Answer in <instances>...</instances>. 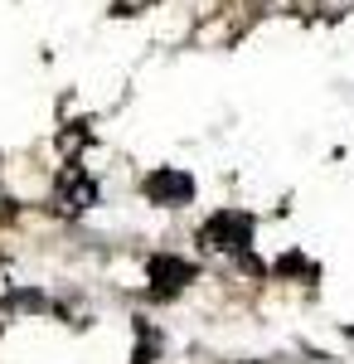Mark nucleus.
I'll return each instance as SVG.
<instances>
[{"label": "nucleus", "instance_id": "f03ea898", "mask_svg": "<svg viewBox=\"0 0 354 364\" xmlns=\"http://www.w3.org/2000/svg\"><path fill=\"white\" fill-rule=\"evenodd\" d=\"M199 238H204L209 248H218V252L247 248V238H252V219H247V214H233V209H223V214H214V219L204 224Z\"/></svg>", "mask_w": 354, "mask_h": 364}, {"label": "nucleus", "instance_id": "20e7f679", "mask_svg": "<svg viewBox=\"0 0 354 364\" xmlns=\"http://www.w3.org/2000/svg\"><path fill=\"white\" fill-rule=\"evenodd\" d=\"M58 199H63V209H87V204L97 199V185H92L87 175H63V190H58Z\"/></svg>", "mask_w": 354, "mask_h": 364}, {"label": "nucleus", "instance_id": "39448f33", "mask_svg": "<svg viewBox=\"0 0 354 364\" xmlns=\"http://www.w3.org/2000/svg\"><path fill=\"white\" fill-rule=\"evenodd\" d=\"M161 350V336H151V326H141V345H136V364H151V355Z\"/></svg>", "mask_w": 354, "mask_h": 364}, {"label": "nucleus", "instance_id": "7ed1b4c3", "mask_svg": "<svg viewBox=\"0 0 354 364\" xmlns=\"http://www.w3.org/2000/svg\"><path fill=\"white\" fill-rule=\"evenodd\" d=\"M190 277H194V267L185 257H170V252L151 257V282H161V291H180Z\"/></svg>", "mask_w": 354, "mask_h": 364}, {"label": "nucleus", "instance_id": "f257e3e1", "mask_svg": "<svg viewBox=\"0 0 354 364\" xmlns=\"http://www.w3.org/2000/svg\"><path fill=\"white\" fill-rule=\"evenodd\" d=\"M146 199L165 204V209H180V204L194 199V175L180 166H161L156 175H146Z\"/></svg>", "mask_w": 354, "mask_h": 364}]
</instances>
